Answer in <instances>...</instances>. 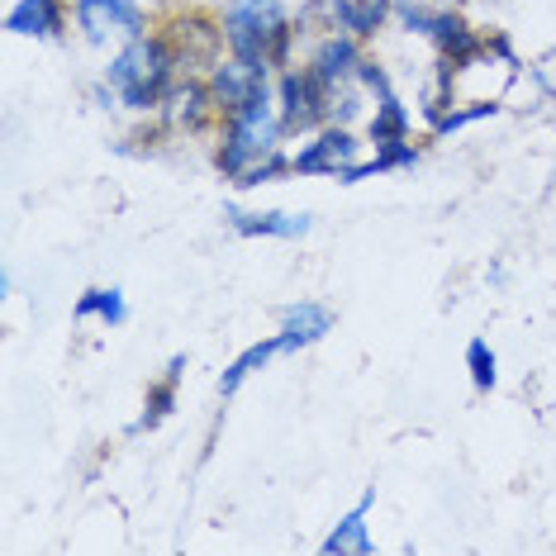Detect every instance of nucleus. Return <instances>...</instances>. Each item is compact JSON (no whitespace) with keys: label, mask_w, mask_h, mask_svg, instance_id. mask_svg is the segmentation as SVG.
<instances>
[{"label":"nucleus","mask_w":556,"mask_h":556,"mask_svg":"<svg viewBox=\"0 0 556 556\" xmlns=\"http://www.w3.org/2000/svg\"><path fill=\"white\" fill-rule=\"evenodd\" d=\"M371 500H376V490H366V495L357 500V509H352L343 523L328 533V542H324L328 556H333V552H357V556L371 552V538H366V509H371Z\"/></svg>","instance_id":"nucleus-15"},{"label":"nucleus","mask_w":556,"mask_h":556,"mask_svg":"<svg viewBox=\"0 0 556 556\" xmlns=\"http://www.w3.org/2000/svg\"><path fill=\"white\" fill-rule=\"evenodd\" d=\"M309 67L319 72V77L333 86H348V81H357V67H362V48L352 34H328V39L314 48V58H309Z\"/></svg>","instance_id":"nucleus-9"},{"label":"nucleus","mask_w":556,"mask_h":556,"mask_svg":"<svg viewBox=\"0 0 556 556\" xmlns=\"http://www.w3.org/2000/svg\"><path fill=\"white\" fill-rule=\"evenodd\" d=\"M167 39V48H172V58H176V67H219V43L229 39L224 29H214L210 20H200V15H191V20H181L176 29H167L162 34Z\"/></svg>","instance_id":"nucleus-7"},{"label":"nucleus","mask_w":556,"mask_h":556,"mask_svg":"<svg viewBox=\"0 0 556 556\" xmlns=\"http://www.w3.org/2000/svg\"><path fill=\"white\" fill-rule=\"evenodd\" d=\"M390 15V0H328V20L333 29L352 34V39H371Z\"/></svg>","instance_id":"nucleus-12"},{"label":"nucleus","mask_w":556,"mask_h":556,"mask_svg":"<svg viewBox=\"0 0 556 556\" xmlns=\"http://www.w3.org/2000/svg\"><path fill=\"white\" fill-rule=\"evenodd\" d=\"M357 148H362L357 138H352L343 124H338V129H324L309 148H300V153L290 157V167H295L300 176H338L343 167L357 162Z\"/></svg>","instance_id":"nucleus-8"},{"label":"nucleus","mask_w":556,"mask_h":556,"mask_svg":"<svg viewBox=\"0 0 556 556\" xmlns=\"http://www.w3.org/2000/svg\"><path fill=\"white\" fill-rule=\"evenodd\" d=\"M162 105H167V119L181 124V129H200L210 115H219V110H214V96H210V81H172V91L162 96Z\"/></svg>","instance_id":"nucleus-10"},{"label":"nucleus","mask_w":556,"mask_h":556,"mask_svg":"<svg viewBox=\"0 0 556 556\" xmlns=\"http://www.w3.org/2000/svg\"><path fill=\"white\" fill-rule=\"evenodd\" d=\"M91 314H100V319H105L110 328L115 324H124V295L119 290H86V295L77 300V319H91Z\"/></svg>","instance_id":"nucleus-17"},{"label":"nucleus","mask_w":556,"mask_h":556,"mask_svg":"<svg viewBox=\"0 0 556 556\" xmlns=\"http://www.w3.org/2000/svg\"><path fill=\"white\" fill-rule=\"evenodd\" d=\"M276 138H281V115H276V100L271 91H262L243 115L229 119V134H224V148H219V167L224 176H248L257 162H267L271 153H281L276 148Z\"/></svg>","instance_id":"nucleus-3"},{"label":"nucleus","mask_w":556,"mask_h":556,"mask_svg":"<svg viewBox=\"0 0 556 556\" xmlns=\"http://www.w3.org/2000/svg\"><path fill=\"white\" fill-rule=\"evenodd\" d=\"M224 34H229V53L252 62V67H281L295 43V24L276 0H229L224 10Z\"/></svg>","instance_id":"nucleus-1"},{"label":"nucleus","mask_w":556,"mask_h":556,"mask_svg":"<svg viewBox=\"0 0 556 556\" xmlns=\"http://www.w3.org/2000/svg\"><path fill=\"white\" fill-rule=\"evenodd\" d=\"M267 72H271V67H252V62H243V58H229V62H219V67H210L214 110H219L224 119L243 115V110H248L262 91H271V86H267Z\"/></svg>","instance_id":"nucleus-5"},{"label":"nucleus","mask_w":556,"mask_h":556,"mask_svg":"<svg viewBox=\"0 0 556 556\" xmlns=\"http://www.w3.org/2000/svg\"><path fill=\"white\" fill-rule=\"evenodd\" d=\"M276 352H286V343H281V338H267V343H252V348L243 352V357H238V362L229 366V371H224V381H219V395H233V390L243 386L248 376L257 371V366H267V362L276 357Z\"/></svg>","instance_id":"nucleus-16"},{"label":"nucleus","mask_w":556,"mask_h":556,"mask_svg":"<svg viewBox=\"0 0 556 556\" xmlns=\"http://www.w3.org/2000/svg\"><path fill=\"white\" fill-rule=\"evenodd\" d=\"M286 172H295V167H290V157L271 153L267 162H257L248 176H238V186H243V191H257V186H267V181H276V176H286Z\"/></svg>","instance_id":"nucleus-21"},{"label":"nucleus","mask_w":556,"mask_h":556,"mask_svg":"<svg viewBox=\"0 0 556 556\" xmlns=\"http://www.w3.org/2000/svg\"><path fill=\"white\" fill-rule=\"evenodd\" d=\"M77 24L86 29L91 43H105L110 34L119 39H143L148 20L134 0H77Z\"/></svg>","instance_id":"nucleus-6"},{"label":"nucleus","mask_w":556,"mask_h":556,"mask_svg":"<svg viewBox=\"0 0 556 556\" xmlns=\"http://www.w3.org/2000/svg\"><path fill=\"white\" fill-rule=\"evenodd\" d=\"M229 224H233V233H243V238H305L309 233V214H281V210H271V214H248V210H229Z\"/></svg>","instance_id":"nucleus-14"},{"label":"nucleus","mask_w":556,"mask_h":556,"mask_svg":"<svg viewBox=\"0 0 556 556\" xmlns=\"http://www.w3.org/2000/svg\"><path fill=\"white\" fill-rule=\"evenodd\" d=\"M490 115H495L490 100H476V105H466V110H442V115H433V134H457V129H466V124L490 119Z\"/></svg>","instance_id":"nucleus-19"},{"label":"nucleus","mask_w":556,"mask_h":556,"mask_svg":"<svg viewBox=\"0 0 556 556\" xmlns=\"http://www.w3.org/2000/svg\"><path fill=\"white\" fill-rule=\"evenodd\" d=\"M172 77H176V58L162 34L157 39H129V48L110 67V86L129 110H157L162 96L172 91Z\"/></svg>","instance_id":"nucleus-2"},{"label":"nucleus","mask_w":556,"mask_h":556,"mask_svg":"<svg viewBox=\"0 0 556 556\" xmlns=\"http://www.w3.org/2000/svg\"><path fill=\"white\" fill-rule=\"evenodd\" d=\"M172 404H176V381H157L153 390H148V409H143V419H138V428L162 424L172 414Z\"/></svg>","instance_id":"nucleus-20"},{"label":"nucleus","mask_w":556,"mask_h":556,"mask_svg":"<svg viewBox=\"0 0 556 556\" xmlns=\"http://www.w3.org/2000/svg\"><path fill=\"white\" fill-rule=\"evenodd\" d=\"M276 115H281V134L324 129L333 115V86L314 67H290L281 77V91H276Z\"/></svg>","instance_id":"nucleus-4"},{"label":"nucleus","mask_w":556,"mask_h":556,"mask_svg":"<svg viewBox=\"0 0 556 556\" xmlns=\"http://www.w3.org/2000/svg\"><path fill=\"white\" fill-rule=\"evenodd\" d=\"M466 371H471V381H476V390H490L495 386V352H490V343L485 338H471L466 343Z\"/></svg>","instance_id":"nucleus-18"},{"label":"nucleus","mask_w":556,"mask_h":556,"mask_svg":"<svg viewBox=\"0 0 556 556\" xmlns=\"http://www.w3.org/2000/svg\"><path fill=\"white\" fill-rule=\"evenodd\" d=\"M328 328H333V309H328V305L300 300V305L281 309V343H286V352H290V348H309V343H319Z\"/></svg>","instance_id":"nucleus-11"},{"label":"nucleus","mask_w":556,"mask_h":556,"mask_svg":"<svg viewBox=\"0 0 556 556\" xmlns=\"http://www.w3.org/2000/svg\"><path fill=\"white\" fill-rule=\"evenodd\" d=\"M10 34H24V39H58L62 34V5L58 0H20L5 15Z\"/></svg>","instance_id":"nucleus-13"}]
</instances>
